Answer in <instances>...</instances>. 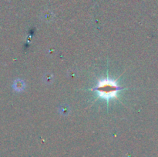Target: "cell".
Returning <instances> with one entry per match:
<instances>
[{
	"label": "cell",
	"mask_w": 158,
	"mask_h": 157,
	"mask_svg": "<svg viewBox=\"0 0 158 157\" xmlns=\"http://www.w3.org/2000/svg\"><path fill=\"white\" fill-rule=\"evenodd\" d=\"M122 89L117 84V81L109 78L100 80L97 86L93 90L95 91L99 96L110 101L111 99L116 98L119 91Z\"/></svg>",
	"instance_id": "1"
},
{
	"label": "cell",
	"mask_w": 158,
	"mask_h": 157,
	"mask_svg": "<svg viewBox=\"0 0 158 157\" xmlns=\"http://www.w3.org/2000/svg\"><path fill=\"white\" fill-rule=\"evenodd\" d=\"M25 87V83L23 80L21 79H16L13 83V89H15V91H18V92H20V91H23Z\"/></svg>",
	"instance_id": "2"
},
{
	"label": "cell",
	"mask_w": 158,
	"mask_h": 157,
	"mask_svg": "<svg viewBox=\"0 0 158 157\" xmlns=\"http://www.w3.org/2000/svg\"><path fill=\"white\" fill-rule=\"evenodd\" d=\"M60 112L62 115H68L69 112V109L67 106H63L60 108Z\"/></svg>",
	"instance_id": "3"
}]
</instances>
